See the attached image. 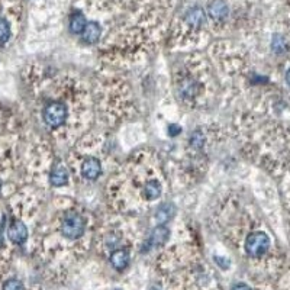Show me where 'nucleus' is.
Segmentation results:
<instances>
[{
  "mask_svg": "<svg viewBox=\"0 0 290 290\" xmlns=\"http://www.w3.org/2000/svg\"><path fill=\"white\" fill-rule=\"evenodd\" d=\"M270 248V238L263 231L251 232L245 240V251L250 257H261Z\"/></svg>",
  "mask_w": 290,
  "mask_h": 290,
  "instance_id": "f257e3e1",
  "label": "nucleus"
},
{
  "mask_svg": "<svg viewBox=\"0 0 290 290\" xmlns=\"http://www.w3.org/2000/svg\"><path fill=\"white\" fill-rule=\"evenodd\" d=\"M84 221L79 213H70L63 221L61 232L68 240H77L84 232Z\"/></svg>",
  "mask_w": 290,
  "mask_h": 290,
  "instance_id": "f03ea898",
  "label": "nucleus"
},
{
  "mask_svg": "<svg viewBox=\"0 0 290 290\" xmlns=\"http://www.w3.org/2000/svg\"><path fill=\"white\" fill-rule=\"evenodd\" d=\"M65 119H67V106L64 103H60V102L49 103L44 111V121L52 128L61 126Z\"/></svg>",
  "mask_w": 290,
  "mask_h": 290,
  "instance_id": "7ed1b4c3",
  "label": "nucleus"
},
{
  "mask_svg": "<svg viewBox=\"0 0 290 290\" xmlns=\"http://www.w3.org/2000/svg\"><path fill=\"white\" fill-rule=\"evenodd\" d=\"M8 237L9 240L15 244H24L28 240V228L24 222L15 221L8 228Z\"/></svg>",
  "mask_w": 290,
  "mask_h": 290,
  "instance_id": "20e7f679",
  "label": "nucleus"
},
{
  "mask_svg": "<svg viewBox=\"0 0 290 290\" xmlns=\"http://www.w3.org/2000/svg\"><path fill=\"white\" fill-rule=\"evenodd\" d=\"M100 171H102V166L96 158H87L81 164V174L87 180H96L100 176Z\"/></svg>",
  "mask_w": 290,
  "mask_h": 290,
  "instance_id": "39448f33",
  "label": "nucleus"
},
{
  "mask_svg": "<svg viewBox=\"0 0 290 290\" xmlns=\"http://www.w3.org/2000/svg\"><path fill=\"white\" fill-rule=\"evenodd\" d=\"M208 12H209V16L213 21H224L229 15V8H228V5H226L225 2L215 0V2H212L209 5Z\"/></svg>",
  "mask_w": 290,
  "mask_h": 290,
  "instance_id": "423d86ee",
  "label": "nucleus"
},
{
  "mask_svg": "<svg viewBox=\"0 0 290 290\" xmlns=\"http://www.w3.org/2000/svg\"><path fill=\"white\" fill-rule=\"evenodd\" d=\"M100 35H102L100 25L97 22H89L86 25L84 31L81 32V40L86 44H96L97 41L100 40Z\"/></svg>",
  "mask_w": 290,
  "mask_h": 290,
  "instance_id": "0eeeda50",
  "label": "nucleus"
},
{
  "mask_svg": "<svg viewBox=\"0 0 290 290\" xmlns=\"http://www.w3.org/2000/svg\"><path fill=\"white\" fill-rule=\"evenodd\" d=\"M170 238V231L167 226L164 225H160L157 226L155 229L153 231V234L150 237V241L148 244L151 245V247H160L162 244H166L167 240Z\"/></svg>",
  "mask_w": 290,
  "mask_h": 290,
  "instance_id": "6e6552de",
  "label": "nucleus"
},
{
  "mask_svg": "<svg viewBox=\"0 0 290 290\" xmlns=\"http://www.w3.org/2000/svg\"><path fill=\"white\" fill-rule=\"evenodd\" d=\"M111 263L118 271L125 270L129 264V252L126 250L113 251L112 256H111Z\"/></svg>",
  "mask_w": 290,
  "mask_h": 290,
  "instance_id": "1a4fd4ad",
  "label": "nucleus"
},
{
  "mask_svg": "<svg viewBox=\"0 0 290 290\" xmlns=\"http://www.w3.org/2000/svg\"><path fill=\"white\" fill-rule=\"evenodd\" d=\"M186 22L192 28H201L205 24V12L202 8L190 9L186 15Z\"/></svg>",
  "mask_w": 290,
  "mask_h": 290,
  "instance_id": "9d476101",
  "label": "nucleus"
},
{
  "mask_svg": "<svg viewBox=\"0 0 290 290\" xmlns=\"http://www.w3.org/2000/svg\"><path fill=\"white\" fill-rule=\"evenodd\" d=\"M49 182H51V185L56 186V187L64 186L68 182V171H67V169L63 167V166H60V167L52 170V173L49 176Z\"/></svg>",
  "mask_w": 290,
  "mask_h": 290,
  "instance_id": "9b49d317",
  "label": "nucleus"
},
{
  "mask_svg": "<svg viewBox=\"0 0 290 290\" xmlns=\"http://www.w3.org/2000/svg\"><path fill=\"white\" fill-rule=\"evenodd\" d=\"M161 185H160V182H157V180H151V182H148L144 187V196L148 199V201H155V199H158L160 197V194H161Z\"/></svg>",
  "mask_w": 290,
  "mask_h": 290,
  "instance_id": "f8f14e48",
  "label": "nucleus"
},
{
  "mask_svg": "<svg viewBox=\"0 0 290 290\" xmlns=\"http://www.w3.org/2000/svg\"><path fill=\"white\" fill-rule=\"evenodd\" d=\"M173 215H174V206H173V205H169V203H166V205L160 206L158 210L155 212V219H157L158 224L164 225L166 222H169L170 219L173 218Z\"/></svg>",
  "mask_w": 290,
  "mask_h": 290,
  "instance_id": "ddd939ff",
  "label": "nucleus"
},
{
  "mask_svg": "<svg viewBox=\"0 0 290 290\" xmlns=\"http://www.w3.org/2000/svg\"><path fill=\"white\" fill-rule=\"evenodd\" d=\"M86 17L81 15L80 12H77V13H74L71 17H70V31L72 33H81L84 31V28H86Z\"/></svg>",
  "mask_w": 290,
  "mask_h": 290,
  "instance_id": "4468645a",
  "label": "nucleus"
},
{
  "mask_svg": "<svg viewBox=\"0 0 290 290\" xmlns=\"http://www.w3.org/2000/svg\"><path fill=\"white\" fill-rule=\"evenodd\" d=\"M271 49L276 54H283L287 51V42L284 40V37L280 33H276L271 40Z\"/></svg>",
  "mask_w": 290,
  "mask_h": 290,
  "instance_id": "2eb2a0df",
  "label": "nucleus"
},
{
  "mask_svg": "<svg viewBox=\"0 0 290 290\" xmlns=\"http://www.w3.org/2000/svg\"><path fill=\"white\" fill-rule=\"evenodd\" d=\"M10 38V26L8 21L0 17V45H5Z\"/></svg>",
  "mask_w": 290,
  "mask_h": 290,
  "instance_id": "dca6fc26",
  "label": "nucleus"
},
{
  "mask_svg": "<svg viewBox=\"0 0 290 290\" xmlns=\"http://www.w3.org/2000/svg\"><path fill=\"white\" fill-rule=\"evenodd\" d=\"M196 93H197V86H196L194 81H186L185 84L182 86V95H183L186 99H192V97L196 96Z\"/></svg>",
  "mask_w": 290,
  "mask_h": 290,
  "instance_id": "f3484780",
  "label": "nucleus"
},
{
  "mask_svg": "<svg viewBox=\"0 0 290 290\" xmlns=\"http://www.w3.org/2000/svg\"><path fill=\"white\" fill-rule=\"evenodd\" d=\"M190 145L196 148V150H201L202 147L205 145V135L202 134V131H196L192 138H190Z\"/></svg>",
  "mask_w": 290,
  "mask_h": 290,
  "instance_id": "a211bd4d",
  "label": "nucleus"
},
{
  "mask_svg": "<svg viewBox=\"0 0 290 290\" xmlns=\"http://www.w3.org/2000/svg\"><path fill=\"white\" fill-rule=\"evenodd\" d=\"M3 290H25L24 283L19 282L16 279H10L3 284Z\"/></svg>",
  "mask_w": 290,
  "mask_h": 290,
  "instance_id": "6ab92c4d",
  "label": "nucleus"
},
{
  "mask_svg": "<svg viewBox=\"0 0 290 290\" xmlns=\"http://www.w3.org/2000/svg\"><path fill=\"white\" fill-rule=\"evenodd\" d=\"M180 132H182V128L178 125H176V123H173V125L169 126V134L171 137H177Z\"/></svg>",
  "mask_w": 290,
  "mask_h": 290,
  "instance_id": "aec40b11",
  "label": "nucleus"
},
{
  "mask_svg": "<svg viewBox=\"0 0 290 290\" xmlns=\"http://www.w3.org/2000/svg\"><path fill=\"white\" fill-rule=\"evenodd\" d=\"M231 290H251V287L248 284H245V283H237Z\"/></svg>",
  "mask_w": 290,
  "mask_h": 290,
  "instance_id": "412c9836",
  "label": "nucleus"
},
{
  "mask_svg": "<svg viewBox=\"0 0 290 290\" xmlns=\"http://www.w3.org/2000/svg\"><path fill=\"white\" fill-rule=\"evenodd\" d=\"M286 83H287V86L290 87V68L286 71Z\"/></svg>",
  "mask_w": 290,
  "mask_h": 290,
  "instance_id": "4be33fe9",
  "label": "nucleus"
},
{
  "mask_svg": "<svg viewBox=\"0 0 290 290\" xmlns=\"http://www.w3.org/2000/svg\"><path fill=\"white\" fill-rule=\"evenodd\" d=\"M0 190H2V180H0Z\"/></svg>",
  "mask_w": 290,
  "mask_h": 290,
  "instance_id": "5701e85b",
  "label": "nucleus"
},
{
  "mask_svg": "<svg viewBox=\"0 0 290 290\" xmlns=\"http://www.w3.org/2000/svg\"><path fill=\"white\" fill-rule=\"evenodd\" d=\"M0 244H2V235H0Z\"/></svg>",
  "mask_w": 290,
  "mask_h": 290,
  "instance_id": "b1692460",
  "label": "nucleus"
}]
</instances>
